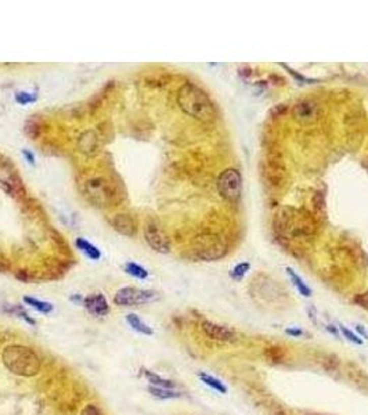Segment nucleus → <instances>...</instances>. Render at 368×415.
<instances>
[{
	"label": "nucleus",
	"instance_id": "nucleus-5",
	"mask_svg": "<svg viewBox=\"0 0 368 415\" xmlns=\"http://www.w3.org/2000/svg\"><path fill=\"white\" fill-rule=\"evenodd\" d=\"M157 299L154 291L139 290L135 286H125L115 294L114 302L118 306H139Z\"/></svg>",
	"mask_w": 368,
	"mask_h": 415
},
{
	"label": "nucleus",
	"instance_id": "nucleus-21",
	"mask_svg": "<svg viewBox=\"0 0 368 415\" xmlns=\"http://www.w3.org/2000/svg\"><path fill=\"white\" fill-rule=\"evenodd\" d=\"M249 270V263L248 262H244V263H239V265H237L235 267H234V270L231 271V277H233L234 280H242L244 278V275L247 274V271Z\"/></svg>",
	"mask_w": 368,
	"mask_h": 415
},
{
	"label": "nucleus",
	"instance_id": "nucleus-10",
	"mask_svg": "<svg viewBox=\"0 0 368 415\" xmlns=\"http://www.w3.org/2000/svg\"><path fill=\"white\" fill-rule=\"evenodd\" d=\"M83 305L87 310L95 315H107L110 313L108 302L101 294H95L83 299Z\"/></svg>",
	"mask_w": 368,
	"mask_h": 415
},
{
	"label": "nucleus",
	"instance_id": "nucleus-12",
	"mask_svg": "<svg viewBox=\"0 0 368 415\" xmlns=\"http://www.w3.org/2000/svg\"><path fill=\"white\" fill-rule=\"evenodd\" d=\"M294 115L296 119L302 120V122H308V120H313V118L317 116V105L313 101L303 100L295 105Z\"/></svg>",
	"mask_w": 368,
	"mask_h": 415
},
{
	"label": "nucleus",
	"instance_id": "nucleus-1",
	"mask_svg": "<svg viewBox=\"0 0 368 415\" xmlns=\"http://www.w3.org/2000/svg\"><path fill=\"white\" fill-rule=\"evenodd\" d=\"M177 103L187 115L201 122H212L216 116L214 105L209 99V95L191 83H186L180 89Z\"/></svg>",
	"mask_w": 368,
	"mask_h": 415
},
{
	"label": "nucleus",
	"instance_id": "nucleus-24",
	"mask_svg": "<svg viewBox=\"0 0 368 415\" xmlns=\"http://www.w3.org/2000/svg\"><path fill=\"white\" fill-rule=\"evenodd\" d=\"M356 300L360 303V306H363L365 310H368V291H365L361 295H358Z\"/></svg>",
	"mask_w": 368,
	"mask_h": 415
},
{
	"label": "nucleus",
	"instance_id": "nucleus-19",
	"mask_svg": "<svg viewBox=\"0 0 368 415\" xmlns=\"http://www.w3.org/2000/svg\"><path fill=\"white\" fill-rule=\"evenodd\" d=\"M199 378H201V380H202L204 384H206V385L210 386V388H213L214 390H218L220 393H227V388H226L218 378H213V376L208 375V374H199Z\"/></svg>",
	"mask_w": 368,
	"mask_h": 415
},
{
	"label": "nucleus",
	"instance_id": "nucleus-25",
	"mask_svg": "<svg viewBox=\"0 0 368 415\" xmlns=\"http://www.w3.org/2000/svg\"><path fill=\"white\" fill-rule=\"evenodd\" d=\"M80 415H100V412L95 405H87V407H85V410L82 411Z\"/></svg>",
	"mask_w": 368,
	"mask_h": 415
},
{
	"label": "nucleus",
	"instance_id": "nucleus-18",
	"mask_svg": "<svg viewBox=\"0 0 368 415\" xmlns=\"http://www.w3.org/2000/svg\"><path fill=\"white\" fill-rule=\"evenodd\" d=\"M287 273H288V275L291 277V281L294 282V285L298 288V291L300 292V294H302V295H304V296L312 295V291H310V288L304 284L303 280H302V278H300V277H299V275L296 274L294 270H292V269L287 267Z\"/></svg>",
	"mask_w": 368,
	"mask_h": 415
},
{
	"label": "nucleus",
	"instance_id": "nucleus-28",
	"mask_svg": "<svg viewBox=\"0 0 368 415\" xmlns=\"http://www.w3.org/2000/svg\"><path fill=\"white\" fill-rule=\"evenodd\" d=\"M357 331H358V332H360V334H361V335L364 336V338L367 336V335H365V332H364V330H363V328H361V327H357Z\"/></svg>",
	"mask_w": 368,
	"mask_h": 415
},
{
	"label": "nucleus",
	"instance_id": "nucleus-4",
	"mask_svg": "<svg viewBox=\"0 0 368 415\" xmlns=\"http://www.w3.org/2000/svg\"><path fill=\"white\" fill-rule=\"evenodd\" d=\"M218 191L227 201H237L242 193V177L234 168L223 170L218 177Z\"/></svg>",
	"mask_w": 368,
	"mask_h": 415
},
{
	"label": "nucleus",
	"instance_id": "nucleus-16",
	"mask_svg": "<svg viewBox=\"0 0 368 415\" xmlns=\"http://www.w3.org/2000/svg\"><path fill=\"white\" fill-rule=\"evenodd\" d=\"M125 271L129 275H132V277L139 278V280H145L148 277V271L145 270L143 266L133 263V262H129V263L125 265Z\"/></svg>",
	"mask_w": 368,
	"mask_h": 415
},
{
	"label": "nucleus",
	"instance_id": "nucleus-9",
	"mask_svg": "<svg viewBox=\"0 0 368 415\" xmlns=\"http://www.w3.org/2000/svg\"><path fill=\"white\" fill-rule=\"evenodd\" d=\"M202 330L210 339L220 340V342H230L234 339V332L229 330L227 327L223 325H218L210 321H204L202 323Z\"/></svg>",
	"mask_w": 368,
	"mask_h": 415
},
{
	"label": "nucleus",
	"instance_id": "nucleus-23",
	"mask_svg": "<svg viewBox=\"0 0 368 415\" xmlns=\"http://www.w3.org/2000/svg\"><path fill=\"white\" fill-rule=\"evenodd\" d=\"M339 330H341L342 335H344L348 340L353 342V343H356V345H363V340L360 339V336L353 334V332H352L350 330H348L346 327H344V325H339Z\"/></svg>",
	"mask_w": 368,
	"mask_h": 415
},
{
	"label": "nucleus",
	"instance_id": "nucleus-22",
	"mask_svg": "<svg viewBox=\"0 0 368 415\" xmlns=\"http://www.w3.org/2000/svg\"><path fill=\"white\" fill-rule=\"evenodd\" d=\"M36 100L35 94H30V93H26V91H20L15 94V101L21 105H26L29 103H34Z\"/></svg>",
	"mask_w": 368,
	"mask_h": 415
},
{
	"label": "nucleus",
	"instance_id": "nucleus-26",
	"mask_svg": "<svg viewBox=\"0 0 368 415\" xmlns=\"http://www.w3.org/2000/svg\"><path fill=\"white\" fill-rule=\"evenodd\" d=\"M288 335H292V336H300L302 335V331L300 330H294V328H288V330L285 331Z\"/></svg>",
	"mask_w": 368,
	"mask_h": 415
},
{
	"label": "nucleus",
	"instance_id": "nucleus-13",
	"mask_svg": "<svg viewBox=\"0 0 368 415\" xmlns=\"http://www.w3.org/2000/svg\"><path fill=\"white\" fill-rule=\"evenodd\" d=\"M75 245H76V248H78L83 255L87 256L89 259L99 260L100 258H101V252L99 250V248L93 245V244L89 242L87 240H85V238H76Z\"/></svg>",
	"mask_w": 368,
	"mask_h": 415
},
{
	"label": "nucleus",
	"instance_id": "nucleus-8",
	"mask_svg": "<svg viewBox=\"0 0 368 415\" xmlns=\"http://www.w3.org/2000/svg\"><path fill=\"white\" fill-rule=\"evenodd\" d=\"M145 241L155 252L158 253H168L170 250V242L168 240V237L164 233V230L161 229L160 226L154 223V221H149L145 225L144 229Z\"/></svg>",
	"mask_w": 368,
	"mask_h": 415
},
{
	"label": "nucleus",
	"instance_id": "nucleus-6",
	"mask_svg": "<svg viewBox=\"0 0 368 415\" xmlns=\"http://www.w3.org/2000/svg\"><path fill=\"white\" fill-rule=\"evenodd\" d=\"M86 195L89 197L91 202H95L97 206H107L112 201V191L107 181L103 179H93L86 184Z\"/></svg>",
	"mask_w": 368,
	"mask_h": 415
},
{
	"label": "nucleus",
	"instance_id": "nucleus-11",
	"mask_svg": "<svg viewBox=\"0 0 368 415\" xmlns=\"http://www.w3.org/2000/svg\"><path fill=\"white\" fill-rule=\"evenodd\" d=\"M112 226L114 229L118 233L124 235H128V237H132V235L136 234V230H137V226H136V221L133 217H130L128 215H116L115 219L112 220Z\"/></svg>",
	"mask_w": 368,
	"mask_h": 415
},
{
	"label": "nucleus",
	"instance_id": "nucleus-14",
	"mask_svg": "<svg viewBox=\"0 0 368 415\" xmlns=\"http://www.w3.org/2000/svg\"><path fill=\"white\" fill-rule=\"evenodd\" d=\"M126 321H128V324H129L133 330L140 332V334H143V335H152L151 327H148V325L145 324L144 321L141 320L137 314L130 313V314L126 315Z\"/></svg>",
	"mask_w": 368,
	"mask_h": 415
},
{
	"label": "nucleus",
	"instance_id": "nucleus-2",
	"mask_svg": "<svg viewBox=\"0 0 368 415\" xmlns=\"http://www.w3.org/2000/svg\"><path fill=\"white\" fill-rule=\"evenodd\" d=\"M2 361L7 370L18 376H35L40 371V360L35 352L26 346L13 345L5 347Z\"/></svg>",
	"mask_w": 368,
	"mask_h": 415
},
{
	"label": "nucleus",
	"instance_id": "nucleus-15",
	"mask_svg": "<svg viewBox=\"0 0 368 415\" xmlns=\"http://www.w3.org/2000/svg\"><path fill=\"white\" fill-rule=\"evenodd\" d=\"M24 302L26 305H29L30 307H34V309H36L40 313H45V314H47V313L53 310V305L51 303L45 302V300L36 299V298H32V296H25Z\"/></svg>",
	"mask_w": 368,
	"mask_h": 415
},
{
	"label": "nucleus",
	"instance_id": "nucleus-7",
	"mask_svg": "<svg viewBox=\"0 0 368 415\" xmlns=\"http://www.w3.org/2000/svg\"><path fill=\"white\" fill-rule=\"evenodd\" d=\"M226 246L223 245V242L213 235H204V237H199L197 238V245H195V250L198 253L199 258L202 259H216L223 255V252Z\"/></svg>",
	"mask_w": 368,
	"mask_h": 415
},
{
	"label": "nucleus",
	"instance_id": "nucleus-3",
	"mask_svg": "<svg viewBox=\"0 0 368 415\" xmlns=\"http://www.w3.org/2000/svg\"><path fill=\"white\" fill-rule=\"evenodd\" d=\"M277 230L284 238H302L310 233L312 223L294 209H284L277 215Z\"/></svg>",
	"mask_w": 368,
	"mask_h": 415
},
{
	"label": "nucleus",
	"instance_id": "nucleus-17",
	"mask_svg": "<svg viewBox=\"0 0 368 415\" xmlns=\"http://www.w3.org/2000/svg\"><path fill=\"white\" fill-rule=\"evenodd\" d=\"M149 393L157 397V399H174L180 397L179 392H174L173 389H166V388H158V386H149Z\"/></svg>",
	"mask_w": 368,
	"mask_h": 415
},
{
	"label": "nucleus",
	"instance_id": "nucleus-20",
	"mask_svg": "<svg viewBox=\"0 0 368 415\" xmlns=\"http://www.w3.org/2000/svg\"><path fill=\"white\" fill-rule=\"evenodd\" d=\"M145 376H147V379H148L154 386H158V388H166V389H173L174 388V382H172V380L162 379V378H160L158 375L151 374L149 371L145 372Z\"/></svg>",
	"mask_w": 368,
	"mask_h": 415
},
{
	"label": "nucleus",
	"instance_id": "nucleus-27",
	"mask_svg": "<svg viewBox=\"0 0 368 415\" xmlns=\"http://www.w3.org/2000/svg\"><path fill=\"white\" fill-rule=\"evenodd\" d=\"M22 154H24V156L26 158V159H28V162H29V164H34V155L30 154L29 151L24 150V151H22Z\"/></svg>",
	"mask_w": 368,
	"mask_h": 415
}]
</instances>
